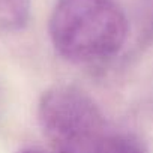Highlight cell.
Masks as SVG:
<instances>
[{
	"mask_svg": "<svg viewBox=\"0 0 153 153\" xmlns=\"http://www.w3.org/2000/svg\"><path fill=\"white\" fill-rule=\"evenodd\" d=\"M128 30L116 0H57L48 23L54 50L75 65L111 60L122 51Z\"/></svg>",
	"mask_w": 153,
	"mask_h": 153,
	"instance_id": "6da1fadb",
	"label": "cell"
},
{
	"mask_svg": "<svg viewBox=\"0 0 153 153\" xmlns=\"http://www.w3.org/2000/svg\"><path fill=\"white\" fill-rule=\"evenodd\" d=\"M140 27L143 39L153 42V0H141L140 3Z\"/></svg>",
	"mask_w": 153,
	"mask_h": 153,
	"instance_id": "277c9868",
	"label": "cell"
},
{
	"mask_svg": "<svg viewBox=\"0 0 153 153\" xmlns=\"http://www.w3.org/2000/svg\"><path fill=\"white\" fill-rule=\"evenodd\" d=\"M20 153H51V152H47V150H42V149H36V147H29V149L21 150Z\"/></svg>",
	"mask_w": 153,
	"mask_h": 153,
	"instance_id": "8992f818",
	"label": "cell"
},
{
	"mask_svg": "<svg viewBox=\"0 0 153 153\" xmlns=\"http://www.w3.org/2000/svg\"><path fill=\"white\" fill-rule=\"evenodd\" d=\"M38 122L51 153H117L114 134L98 104L81 89L50 87L38 104Z\"/></svg>",
	"mask_w": 153,
	"mask_h": 153,
	"instance_id": "7a4b0ae2",
	"label": "cell"
},
{
	"mask_svg": "<svg viewBox=\"0 0 153 153\" xmlns=\"http://www.w3.org/2000/svg\"><path fill=\"white\" fill-rule=\"evenodd\" d=\"M32 0H0V29L17 32L26 27L30 18Z\"/></svg>",
	"mask_w": 153,
	"mask_h": 153,
	"instance_id": "3957f363",
	"label": "cell"
},
{
	"mask_svg": "<svg viewBox=\"0 0 153 153\" xmlns=\"http://www.w3.org/2000/svg\"><path fill=\"white\" fill-rule=\"evenodd\" d=\"M117 153H147L143 144L132 135H119Z\"/></svg>",
	"mask_w": 153,
	"mask_h": 153,
	"instance_id": "5b68a950",
	"label": "cell"
}]
</instances>
